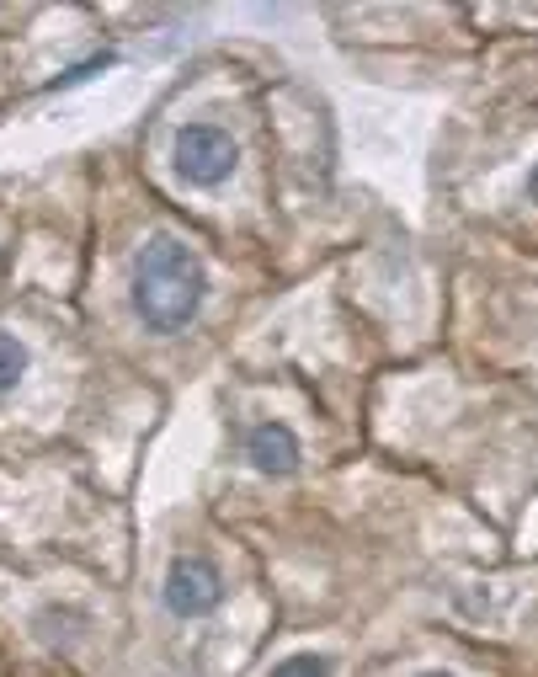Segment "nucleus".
<instances>
[{
    "mask_svg": "<svg viewBox=\"0 0 538 677\" xmlns=\"http://www.w3.org/2000/svg\"><path fill=\"white\" fill-rule=\"evenodd\" d=\"M21 374H27V347L11 331H0V390H11Z\"/></svg>",
    "mask_w": 538,
    "mask_h": 677,
    "instance_id": "nucleus-5",
    "label": "nucleus"
},
{
    "mask_svg": "<svg viewBox=\"0 0 538 677\" xmlns=\"http://www.w3.org/2000/svg\"><path fill=\"white\" fill-rule=\"evenodd\" d=\"M235 160H240L235 139L224 128H213V123H192V128L176 133V171L192 187H219L235 171Z\"/></svg>",
    "mask_w": 538,
    "mask_h": 677,
    "instance_id": "nucleus-2",
    "label": "nucleus"
},
{
    "mask_svg": "<svg viewBox=\"0 0 538 677\" xmlns=\"http://www.w3.org/2000/svg\"><path fill=\"white\" fill-rule=\"evenodd\" d=\"M272 677H331V657H320V651H299V657H288L283 667H272Z\"/></svg>",
    "mask_w": 538,
    "mask_h": 677,
    "instance_id": "nucleus-6",
    "label": "nucleus"
},
{
    "mask_svg": "<svg viewBox=\"0 0 538 677\" xmlns=\"http://www.w3.org/2000/svg\"><path fill=\"white\" fill-rule=\"evenodd\" d=\"M528 197L538 203V165H534V176H528Z\"/></svg>",
    "mask_w": 538,
    "mask_h": 677,
    "instance_id": "nucleus-7",
    "label": "nucleus"
},
{
    "mask_svg": "<svg viewBox=\"0 0 538 677\" xmlns=\"http://www.w3.org/2000/svg\"><path fill=\"white\" fill-rule=\"evenodd\" d=\"M203 288H208V272H203L197 251L181 246L176 235H149L144 251L133 256V310L160 336L181 331L197 315Z\"/></svg>",
    "mask_w": 538,
    "mask_h": 677,
    "instance_id": "nucleus-1",
    "label": "nucleus"
},
{
    "mask_svg": "<svg viewBox=\"0 0 538 677\" xmlns=\"http://www.w3.org/2000/svg\"><path fill=\"white\" fill-rule=\"evenodd\" d=\"M422 677H454V673H422Z\"/></svg>",
    "mask_w": 538,
    "mask_h": 677,
    "instance_id": "nucleus-8",
    "label": "nucleus"
},
{
    "mask_svg": "<svg viewBox=\"0 0 538 677\" xmlns=\"http://www.w3.org/2000/svg\"><path fill=\"white\" fill-rule=\"evenodd\" d=\"M245 459H251L261 475H293V470H299V438H293L283 422H261V427L245 438Z\"/></svg>",
    "mask_w": 538,
    "mask_h": 677,
    "instance_id": "nucleus-4",
    "label": "nucleus"
},
{
    "mask_svg": "<svg viewBox=\"0 0 538 677\" xmlns=\"http://www.w3.org/2000/svg\"><path fill=\"white\" fill-rule=\"evenodd\" d=\"M224 603V576L203 560V555H181L165 571V608L181 619H203Z\"/></svg>",
    "mask_w": 538,
    "mask_h": 677,
    "instance_id": "nucleus-3",
    "label": "nucleus"
}]
</instances>
